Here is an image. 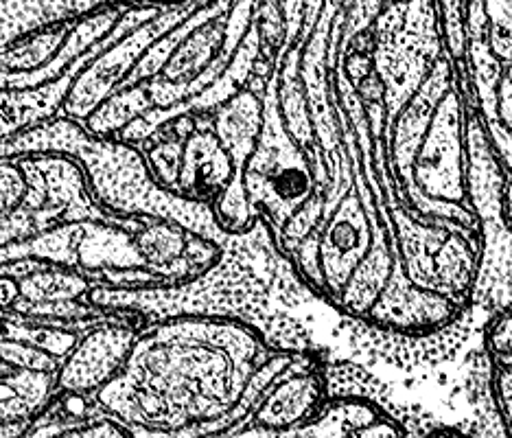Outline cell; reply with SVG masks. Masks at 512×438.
I'll use <instances>...</instances> for the list:
<instances>
[{
  "instance_id": "ba28073f",
  "label": "cell",
  "mask_w": 512,
  "mask_h": 438,
  "mask_svg": "<svg viewBox=\"0 0 512 438\" xmlns=\"http://www.w3.org/2000/svg\"><path fill=\"white\" fill-rule=\"evenodd\" d=\"M405 428L372 397H329L324 408L294 428H261L246 421L237 428L206 438H405Z\"/></svg>"
},
{
  "instance_id": "5bb4252c",
  "label": "cell",
  "mask_w": 512,
  "mask_h": 438,
  "mask_svg": "<svg viewBox=\"0 0 512 438\" xmlns=\"http://www.w3.org/2000/svg\"><path fill=\"white\" fill-rule=\"evenodd\" d=\"M423 438H473V436H469V434H462V432H458V430L440 428V430H434V432L425 434Z\"/></svg>"
},
{
  "instance_id": "5b68a950",
  "label": "cell",
  "mask_w": 512,
  "mask_h": 438,
  "mask_svg": "<svg viewBox=\"0 0 512 438\" xmlns=\"http://www.w3.org/2000/svg\"><path fill=\"white\" fill-rule=\"evenodd\" d=\"M125 16L127 11H108L0 55V92L36 90L60 79L95 46L114 36Z\"/></svg>"
},
{
  "instance_id": "4fadbf2b",
  "label": "cell",
  "mask_w": 512,
  "mask_h": 438,
  "mask_svg": "<svg viewBox=\"0 0 512 438\" xmlns=\"http://www.w3.org/2000/svg\"><path fill=\"white\" fill-rule=\"evenodd\" d=\"M502 163V160H499ZM504 169V211L508 224L512 226V156L502 163Z\"/></svg>"
},
{
  "instance_id": "52a82bcc",
  "label": "cell",
  "mask_w": 512,
  "mask_h": 438,
  "mask_svg": "<svg viewBox=\"0 0 512 438\" xmlns=\"http://www.w3.org/2000/svg\"><path fill=\"white\" fill-rule=\"evenodd\" d=\"M204 0H0V55L108 11L178 7Z\"/></svg>"
},
{
  "instance_id": "6da1fadb",
  "label": "cell",
  "mask_w": 512,
  "mask_h": 438,
  "mask_svg": "<svg viewBox=\"0 0 512 438\" xmlns=\"http://www.w3.org/2000/svg\"><path fill=\"white\" fill-rule=\"evenodd\" d=\"M296 353L272 349L241 322H143L121 373L88 406L136 438L215 436L250 421Z\"/></svg>"
},
{
  "instance_id": "8992f818",
  "label": "cell",
  "mask_w": 512,
  "mask_h": 438,
  "mask_svg": "<svg viewBox=\"0 0 512 438\" xmlns=\"http://www.w3.org/2000/svg\"><path fill=\"white\" fill-rule=\"evenodd\" d=\"M141 325V318L123 314L79 331L73 349L57 368L60 395L90 401L106 388L125 366Z\"/></svg>"
},
{
  "instance_id": "7a4b0ae2",
  "label": "cell",
  "mask_w": 512,
  "mask_h": 438,
  "mask_svg": "<svg viewBox=\"0 0 512 438\" xmlns=\"http://www.w3.org/2000/svg\"><path fill=\"white\" fill-rule=\"evenodd\" d=\"M285 276H296L278 252L265 222H254L243 233L230 235L217 261L191 279L158 283L132 290L95 287L88 301L123 311L143 322L165 318L230 320L259 331L272 349L320 351L302 338L292 318L274 311V292Z\"/></svg>"
},
{
  "instance_id": "9c48e42d",
  "label": "cell",
  "mask_w": 512,
  "mask_h": 438,
  "mask_svg": "<svg viewBox=\"0 0 512 438\" xmlns=\"http://www.w3.org/2000/svg\"><path fill=\"white\" fill-rule=\"evenodd\" d=\"M482 349L499 432L512 438V307L484 322Z\"/></svg>"
},
{
  "instance_id": "30bf717a",
  "label": "cell",
  "mask_w": 512,
  "mask_h": 438,
  "mask_svg": "<svg viewBox=\"0 0 512 438\" xmlns=\"http://www.w3.org/2000/svg\"><path fill=\"white\" fill-rule=\"evenodd\" d=\"M471 101L497 158L504 163L512 156V62L499 71L491 90Z\"/></svg>"
},
{
  "instance_id": "3957f363",
  "label": "cell",
  "mask_w": 512,
  "mask_h": 438,
  "mask_svg": "<svg viewBox=\"0 0 512 438\" xmlns=\"http://www.w3.org/2000/svg\"><path fill=\"white\" fill-rule=\"evenodd\" d=\"M469 200L480 226L471 311L484 322L512 307V226L504 211V169L473 108L469 123Z\"/></svg>"
},
{
  "instance_id": "277c9868",
  "label": "cell",
  "mask_w": 512,
  "mask_h": 438,
  "mask_svg": "<svg viewBox=\"0 0 512 438\" xmlns=\"http://www.w3.org/2000/svg\"><path fill=\"white\" fill-rule=\"evenodd\" d=\"M197 5L200 3L132 9L103 49L81 66L64 101L62 117L86 125L92 114L132 75L149 46L182 25Z\"/></svg>"
},
{
  "instance_id": "8fae6325",
  "label": "cell",
  "mask_w": 512,
  "mask_h": 438,
  "mask_svg": "<svg viewBox=\"0 0 512 438\" xmlns=\"http://www.w3.org/2000/svg\"><path fill=\"white\" fill-rule=\"evenodd\" d=\"M16 438H136L130 430H125L112 419L99 417V414H86V417H71L62 403L46 414L33 428Z\"/></svg>"
},
{
  "instance_id": "7c38bea8",
  "label": "cell",
  "mask_w": 512,
  "mask_h": 438,
  "mask_svg": "<svg viewBox=\"0 0 512 438\" xmlns=\"http://www.w3.org/2000/svg\"><path fill=\"white\" fill-rule=\"evenodd\" d=\"M488 53L499 66L512 62V0H473Z\"/></svg>"
}]
</instances>
